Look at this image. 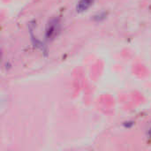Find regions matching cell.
Masks as SVG:
<instances>
[{
  "label": "cell",
  "mask_w": 151,
  "mask_h": 151,
  "mask_svg": "<svg viewBox=\"0 0 151 151\" xmlns=\"http://www.w3.org/2000/svg\"><path fill=\"white\" fill-rule=\"evenodd\" d=\"M60 30V25H59V20L58 19H50L47 26H46V29H45V36L48 40H51L53 39L58 33Z\"/></svg>",
  "instance_id": "1"
},
{
  "label": "cell",
  "mask_w": 151,
  "mask_h": 151,
  "mask_svg": "<svg viewBox=\"0 0 151 151\" xmlns=\"http://www.w3.org/2000/svg\"><path fill=\"white\" fill-rule=\"evenodd\" d=\"M95 0H79L77 6H76V10L78 12H86L94 3Z\"/></svg>",
  "instance_id": "2"
},
{
  "label": "cell",
  "mask_w": 151,
  "mask_h": 151,
  "mask_svg": "<svg viewBox=\"0 0 151 151\" xmlns=\"http://www.w3.org/2000/svg\"><path fill=\"white\" fill-rule=\"evenodd\" d=\"M105 17H106V13H105V12H101L100 14H98V15H96V16H95V19H96V20L100 21V20H102V19H105Z\"/></svg>",
  "instance_id": "3"
},
{
  "label": "cell",
  "mask_w": 151,
  "mask_h": 151,
  "mask_svg": "<svg viewBox=\"0 0 151 151\" xmlns=\"http://www.w3.org/2000/svg\"><path fill=\"white\" fill-rule=\"evenodd\" d=\"M134 125V123L133 121H127V122H125L124 123V127L126 128H131Z\"/></svg>",
  "instance_id": "4"
},
{
  "label": "cell",
  "mask_w": 151,
  "mask_h": 151,
  "mask_svg": "<svg viewBox=\"0 0 151 151\" xmlns=\"http://www.w3.org/2000/svg\"><path fill=\"white\" fill-rule=\"evenodd\" d=\"M149 133H150V135L151 136V129H150V130H149Z\"/></svg>",
  "instance_id": "5"
}]
</instances>
